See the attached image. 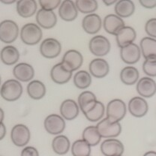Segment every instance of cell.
I'll use <instances>...</instances> for the list:
<instances>
[{
	"instance_id": "2",
	"label": "cell",
	"mask_w": 156,
	"mask_h": 156,
	"mask_svg": "<svg viewBox=\"0 0 156 156\" xmlns=\"http://www.w3.org/2000/svg\"><path fill=\"white\" fill-rule=\"evenodd\" d=\"M20 39L25 44L32 46L38 44L42 38V30L38 24L29 23L25 24L20 30Z\"/></svg>"
},
{
	"instance_id": "9",
	"label": "cell",
	"mask_w": 156,
	"mask_h": 156,
	"mask_svg": "<svg viewBox=\"0 0 156 156\" xmlns=\"http://www.w3.org/2000/svg\"><path fill=\"white\" fill-rule=\"evenodd\" d=\"M40 53L46 58H56L62 51V44L56 38H48L41 43Z\"/></svg>"
},
{
	"instance_id": "47",
	"label": "cell",
	"mask_w": 156,
	"mask_h": 156,
	"mask_svg": "<svg viewBox=\"0 0 156 156\" xmlns=\"http://www.w3.org/2000/svg\"><path fill=\"white\" fill-rule=\"evenodd\" d=\"M1 82H2V79H1V76H0V85H1Z\"/></svg>"
},
{
	"instance_id": "34",
	"label": "cell",
	"mask_w": 156,
	"mask_h": 156,
	"mask_svg": "<svg viewBox=\"0 0 156 156\" xmlns=\"http://www.w3.org/2000/svg\"><path fill=\"white\" fill-rule=\"evenodd\" d=\"M73 156H90L91 146L83 139L77 140L71 146Z\"/></svg>"
},
{
	"instance_id": "3",
	"label": "cell",
	"mask_w": 156,
	"mask_h": 156,
	"mask_svg": "<svg viewBox=\"0 0 156 156\" xmlns=\"http://www.w3.org/2000/svg\"><path fill=\"white\" fill-rule=\"evenodd\" d=\"M19 27L11 20H5L0 23V41L3 43L11 44L19 35Z\"/></svg>"
},
{
	"instance_id": "26",
	"label": "cell",
	"mask_w": 156,
	"mask_h": 156,
	"mask_svg": "<svg viewBox=\"0 0 156 156\" xmlns=\"http://www.w3.org/2000/svg\"><path fill=\"white\" fill-rule=\"evenodd\" d=\"M37 2L35 0H20L17 2V14L23 18H29L37 13Z\"/></svg>"
},
{
	"instance_id": "24",
	"label": "cell",
	"mask_w": 156,
	"mask_h": 156,
	"mask_svg": "<svg viewBox=\"0 0 156 156\" xmlns=\"http://www.w3.org/2000/svg\"><path fill=\"white\" fill-rule=\"evenodd\" d=\"M136 38V32L131 27L126 26L120 29L116 35V41L120 49L134 43Z\"/></svg>"
},
{
	"instance_id": "38",
	"label": "cell",
	"mask_w": 156,
	"mask_h": 156,
	"mask_svg": "<svg viewBox=\"0 0 156 156\" xmlns=\"http://www.w3.org/2000/svg\"><path fill=\"white\" fill-rule=\"evenodd\" d=\"M60 0H39V4L42 9L48 11H53L61 5Z\"/></svg>"
},
{
	"instance_id": "28",
	"label": "cell",
	"mask_w": 156,
	"mask_h": 156,
	"mask_svg": "<svg viewBox=\"0 0 156 156\" xmlns=\"http://www.w3.org/2000/svg\"><path fill=\"white\" fill-rule=\"evenodd\" d=\"M115 12L121 18H127L135 11V5L131 0H119L115 4Z\"/></svg>"
},
{
	"instance_id": "15",
	"label": "cell",
	"mask_w": 156,
	"mask_h": 156,
	"mask_svg": "<svg viewBox=\"0 0 156 156\" xmlns=\"http://www.w3.org/2000/svg\"><path fill=\"white\" fill-rule=\"evenodd\" d=\"M36 22L41 28L50 29L57 23V16L53 11L41 9L36 13Z\"/></svg>"
},
{
	"instance_id": "10",
	"label": "cell",
	"mask_w": 156,
	"mask_h": 156,
	"mask_svg": "<svg viewBox=\"0 0 156 156\" xmlns=\"http://www.w3.org/2000/svg\"><path fill=\"white\" fill-rule=\"evenodd\" d=\"M69 71H75L82 66L83 57L80 52L76 50H68L65 53L61 62Z\"/></svg>"
},
{
	"instance_id": "37",
	"label": "cell",
	"mask_w": 156,
	"mask_h": 156,
	"mask_svg": "<svg viewBox=\"0 0 156 156\" xmlns=\"http://www.w3.org/2000/svg\"><path fill=\"white\" fill-rule=\"evenodd\" d=\"M143 71L149 77H156V60L145 59L143 63Z\"/></svg>"
},
{
	"instance_id": "46",
	"label": "cell",
	"mask_w": 156,
	"mask_h": 156,
	"mask_svg": "<svg viewBox=\"0 0 156 156\" xmlns=\"http://www.w3.org/2000/svg\"><path fill=\"white\" fill-rule=\"evenodd\" d=\"M144 156H156V152L154 151H149V152H146Z\"/></svg>"
},
{
	"instance_id": "48",
	"label": "cell",
	"mask_w": 156,
	"mask_h": 156,
	"mask_svg": "<svg viewBox=\"0 0 156 156\" xmlns=\"http://www.w3.org/2000/svg\"><path fill=\"white\" fill-rule=\"evenodd\" d=\"M121 156H122V155H121Z\"/></svg>"
},
{
	"instance_id": "35",
	"label": "cell",
	"mask_w": 156,
	"mask_h": 156,
	"mask_svg": "<svg viewBox=\"0 0 156 156\" xmlns=\"http://www.w3.org/2000/svg\"><path fill=\"white\" fill-rule=\"evenodd\" d=\"M75 5L78 11L86 14H94L98 7L96 0H77Z\"/></svg>"
},
{
	"instance_id": "23",
	"label": "cell",
	"mask_w": 156,
	"mask_h": 156,
	"mask_svg": "<svg viewBox=\"0 0 156 156\" xmlns=\"http://www.w3.org/2000/svg\"><path fill=\"white\" fill-rule=\"evenodd\" d=\"M60 114L65 120L71 121L79 114L80 107L77 102L72 99H66L60 105Z\"/></svg>"
},
{
	"instance_id": "13",
	"label": "cell",
	"mask_w": 156,
	"mask_h": 156,
	"mask_svg": "<svg viewBox=\"0 0 156 156\" xmlns=\"http://www.w3.org/2000/svg\"><path fill=\"white\" fill-rule=\"evenodd\" d=\"M141 55L140 48L135 43H132L120 49L122 60L128 65H134L140 59Z\"/></svg>"
},
{
	"instance_id": "41",
	"label": "cell",
	"mask_w": 156,
	"mask_h": 156,
	"mask_svg": "<svg viewBox=\"0 0 156 156\" xmlns=\"http://www.w3.org/2000/svg\"><path fill=\"white\" fill-rule=\"evenodd\" d=\"M139 3L147 9H152L156 7V0H140Z\"/></svg>"
},
{
	"instance_id": "8",
	"label": "cell",
	"mask_w": 156,
	"mask_h": 156,
	"mask_svg": "<svg viewBox=\"0 0 156 156\" xmlns=\"http://www.w3.org/2000/svg\"><path fill=\"white\" fill-rule=\"evenodd\" d=\"M31 134L29 128L23 124H17L12 128L11 139L13 144L18 147L27 146L30 140Z\"/></svg>"
},
{
	"instance_id": "25",
	"label": "cell",
	"mask_w": 156,
	"mask_h": 156,
	"mask_svg": "<svg viewBox=\"0 0 156 156\" xmlns=\"http://www.w3.org/2000/svg\"><path fill=\"white\" fill-rule=\"evenodd\" d=\"M140 48L145 59L156 60V39L144 37L140 42Z\"/></svg>"
},
{
	"instance_id": "29",
	"label": "cell",
	"mask_w": 156,
	"mask_h": 156,
	"mask_svg": "<svg viewBox=\"0 0 156 156\" xmlns=\"http://www.w3.org/2000/svg\"><path fill=\"white\" fill-rule=\"evenodd\" d=\"M27 89L29 96L34 100H40L43 98L47 92L44 84L38 80L30 81L27 86Z\"/></svg>"
},
{
	"instance_id": "40",
	"label": "cell",
	"mask_w": 156,
	"mask_h": 156,
	"mask_svg": "<svg viewBox=\"0 0 156 156\" xmlns=\"http://www.w3.org/2000/svg\"><path fill=\"white\" fill-rule=\"evenodd\" d=\"M20 156H39L38 151L33 146H26L21 151Z\"/></svg>"
},
{
	"instance_id": "14",
	"label": "cell",
	"mask_w": 156,
	"mask_h": 156,
	"mask_svg": "<svg viewBox=\"0 0 156 156\" xmlns=\"http://www.w3.org/2000/svg\"><path fill=\"white\" fill-rule=\"evenodd\" d=\"M128 108L130 114L136 118L144 117L149 111V105L147 101L140 96L132 98L128 102Z\"/></svg>"
},
{
	"instance_id": "1",
	"label": "cell",
	"mask_w": 156,
	"mask_h": 156,
	"mask_svg": "<svg viewBox=\"0 0 156 156\" xmlns=\"http://www.w3.org/2000/svg\"><path fill=\"white\" fill-rule=\"evenodd\" d=\"M23 89L20 81L10 79L4 82L0 88V95L7 101H15L22 96Z\"/></svg>"
},
{
	"instance_id": "33",
	"label": "cell",
	"mask_w": 156,
	"mask_h": 156,
	"mask_svg": "<svg viewBox=\"0 0 156 156\" xmlns=\"http://www.w3.org/2000/svg\"><path fill=\"white\" fill-rule=\"evenodd\" d=\"M73 80L74 86L78 89H86L90 87L92 83V75L88 71L81 70L76 72Z\"/></svg>"
},
{
	"instance_id": "20",
	"label": "cell",
	"mask_w": 156,
	"mask_h": 156,
	"mask_svg": "<svg viewBox=\"0 0 156 156\" xmlns=\"http://www.w3.org/2000/svg\"><path fill=\"white\" fill-rule=\"evenodd\" d=\"M13 74L16 80L20 82H29L34 78L35 70L30 64L20 62L13 68Z\"/></svg>"
},
{
	"instance_id": "39",
	"label": "cell",
	"mask_w": 156,
	"mask_h": 156,
	"mask_svg": "<svg viewBox=\"0 0 156 156\" xmlns=\"http://www.w3.org/2000/svg\"><path fill=\"white\" fill-rule=\"evenodd\" d=\"M145 31L148 37L156 39V18H150L146 21Z\"/></svg>"
},
{
	"instance_id": "5",
	"label": "cell",
	"mask_w": 156,
	"mask_h": 156,
	"mask_svg": "<svg viewBox=\"0 0 156 156\" xmlns=\"http://www.w3.org/2000/svg\"><path fill=\"white\" fill-rule=\"evenodd\" d=\"M127 111L126 105L121 99H113L107 105V118L113 122H119L125 116Z\"/></svg>"
},
{
	"instance_id": "22",
	"label": "cell",
	"mask_w": 156,
	"mask_h": 156,
	"mask_svg": "<svg viewBox=\"0 0 156 156\" xmlns=\"http://www.w3.org/2000/svg\"><path fill=\"white\" fill-rule=\"evenodd\" d=\"M103 27L107 33L116 36L119 31L126 27V25L122 18L116 14H110L107 15L104 19Z\"/></svg>"
},
{
	"instance_id": "30",
	"label": "cell",
	"mask_w": 156,
	"mask_h": 156,
	"mask_svg": "<svg viewBox=\"0 0 156 156\" xmlns=\"http://www.w3.org/2000/svg\"><path fill=\"white\" fill-rule=\"evenodd\" d=\"M71 143L66 136L59 134L56 135L52 141V149L53 152L59 155H66L70 150Z\"/></svg>"
},
{
	"instance_id": "17",
	"label": "cell",
	"mask_w": 156,
	"mask_h": 156,
	"mask_svg": "<svg viewBox=\"0 0 156 156\" xmlns=\"http://www.w3.org/2000/svg\"><path fill=\"white\" fill-rule=\"evenodd\" d=\"M60 18L66 22H71L77 17L78 10L75 2L72 0H64L58 8Z\"/></svg>"
},
{
	"instance_id": "11",
	"label": "cell",
	"mask_w": 156,
	"mask_h": 156,
	"mask_svg": "<svg viewBox=\"0 0 156 156\" xmlns=\"http://www.w3.org/2000/svg\"><path fill=\"white\" fill-rule=\"evenodd\" d=\"M124 151L122 143L116 138L106 139L101 144V152L105 156H121Z\"/></svg>"
},
{
	"instance_id": "32",
	"label": "cell",
	"mask_w": 156,
	"mask_h": 156,
	"mask_svg": "<svg viewBox=\"0 0 156 156\" xmlns=\"http://www.w3.org/2000/svg\"><path fill=\"white\" fill-rule=\"evenodd\" d=\"M83 140L87 143L90 146H95L101 140V136L99 134L96 126H88L83 130L82 134Z\"/></svg>"
},
{
	"instance_id": "4",
	"label": "cell",
	"mask_w": 156,
	"mask_h": 156,
	"mask_svg": "<svg viewBox=\"0 0 156 156\" xmlns=\"http://www.w3.org/2000/svg\"><path fill=\"white\" fill-rule=\"evenodd\" d=\"M110 41L104 35H95L89 42V49L94 56L98 57L106 56L110 51Z\"/></svg>"
},
{
	"instance_id": "44",
	"label": "cell",
	"mask_w": 156,
	"mask_h": 156,
	"mask_svg": "<svg viewBox=\"0 0 156 156\" xmlns=\"http://www.w3.org/2000/svg\"><path fill=\"white\" fill-rule=\"evenodd\" d=\"M2 3L5 5H11V4H14V3H17V2L15 0H0Z\"/></svg>"
},
{
	"instance_id": "42",
	"label": "cell",
	"mask_w": 156,
	"mask_h": 156,
	"mask_svg": "<svg viewBox=\"0 0 156 156\" xmlns=\"http://www.w3.org/2000/svg\"><path fill=\"white\" fill-rule=\"evenodd\" d=\"M6 132H7V130L4 123L0 124V140L4 139L6 135Z\"/></svg>"
},
{
	"instance_id": "43",
	"label": "cell",
	"mask_w": 156,
	"mask_h": 156,
	"mask_svg": "<svg viewBox=\"0 0 156 156\" xmlns=\"http://www.w3.org/2000/svg\"><path fill=\"white\" fill-rule=\"evenodd\" d=\"M116 0H103V3L107 6H110L112 5L116 4Z\"/></svg>"
},
{
	"instance_id": "36",
	"label": "cell",
	"mask_w": 156,
	"mask_h": 156,
	"mask_svg": "<svg viewBox=\"0 0 156 156\" xmlns=\"http://www.w3.org/2000/svg\"><path fill=\"white\" fill-rule=\"evenodd\" d=\"M96 101L97 98L93 92L90 91H84L78 96V105L81 111H83L86 107Z\"/></svg>"
},
{
	"instance_id": "19",
	"label": "cell",
	"mask_w": 156,
	"mask_h": 156,
	"mask_svg": "<svg viewBox=\"0 0 156 156\" xmlns=\"http://www.w3.org/2000/svg\"><path fill=\"white\" fill-rule=\"evenodd\" d=\"M72 73L65 68L62 62L57 63L50 70V77L56 84L62 85L67 83L72 77Z\"/></svg>"
},
{
	"instance_id": "7",
	"label": "cell",
	"mask_w": 156,
	"mask_h": 156,
	"mask_svg": "<svg viewBox=\"0 0 156 156\" xmlns=\"http://www.w3.org/2000/svg\"><path fill=\"white\" fill-rule=\"evenodd\" d=\"M45 130L50 134L59 135L66 129V120L58 114H50L44 122Z\"/></svg>"
},
{
	"instance_id": "16",
	"label": "cell",
	"mask_w": 156,
	"mask_h": 156,
	"mask_svg": "<svg viewBox=\"0 0 156 156\" xmlns=\"http://www.w3.org/2000/svg\"><path fill=\"white\" fill-rule=\"evenodd\" d=\"M105 110L106 109L105 105L101 101H96L89 105L85 110H83L82 113H83L87 120L92 122H95L102 119L105 113Z\"/></svg>"
},
{
	"instance_id": "6",
	"label": "cell",
	"mask_w": 156,
	"mask_h": 156,
	"mask_svg": "<svg viewBox=\"0 0 156 156\" xmlns=\"http://www.w3.org/2000/svg\"><path fill=\"white\" fill-rule=\"evenodd\" d=\"M96 127L101 137L107 139L116 137L122 131V126L119 122L111 121L107 117L99 121Z\"/></svg>"
},
{
	"instance_id": "45",
	"label": "cell",
	"mask_w": 156,
	"mask_h": 156,
	"mask_svg": "<svg viewBox=\"0 0 156 156\" xmlns=\"http://www.w3.org/2000/svg\"><path fill=\"white\" fill-rule=\"evenodd\" d=\"M4 118H5L4 111H3L2 109L0 107V124L3 123V120H4Z\"/></svg>"
},
{
	"instance_id": "12",
	"label": "cell",
	"mask_w": 156,
	"mask_h": 156,
	"mask_svg": "<svg viewBox=\"0 0 156 156\" xmlns=\"http://www.w3.org/2000/svg\"><path fill=\"white\" fill-rule=\"evenodd\" d=\"M136 89L140 97L149 98L155 95L156 82L152 77H144L136 83Z\"/></svg>"
},
{
	"instance_id": "18",
	"label": "cell",
	"mask_w": 156,
	"mask_h": 156,
	"mask_svg": "<svg viewBox=\"0 0 156 156\" xmlns=\"http://www.w3.org/2000/svg\"><path fill=\"white\" fill-rule=\"evenodd\" d=\"M89 73L94 77L101 79L105 77L110 71V66L105 59L96 58L90 62L89 66Z\"/></svg>"
},
{
	"instance_id": "31",
	"label": "cell",
	"mask_w": 156,
	"mask_h": 156,
	"mask_svg": "<svg viewBox=\"0 0 156 156\" xmlns=\"http://www.w3.org/2000/svg\"><path fill=\"white\" fill-rule=\"evenodd\" d=\"M140 74L138 70L134 66H126L120 72V80L127 86H132L139 80Z\"/></svg>"
},
{
	"instance_id": "27",
	"label": "cell",
	"mask_w": 156,
	"mask_h": 156,
	"mask_svg": "<svg viewBox=\"0 0 156 156\" xmlns=\"http://www.w3.org/2000/svg\"><path fill=\"white\" fill-rule=\"evenodd\" d=\"M0 58L6 66H13L18 62L20 52L14 46L8 45L2 49L0 53Z\"/></svg>"
},
{
	"instance_id": "21",
	"label": "cell",
	"mask_w": 156,
	"mask_h": 156,
	"mask_svg": "<svg viewBox=\"0 0 156 156\" xmlns=\"http://www.w3.org/2000/svg\"><path fill=\"white\" fill-rule=\"evenodd\" d=\"M102 20L100 16L97 14H87L82 20V27L83 30L89 35L97 34L101 29Z\"/></svg>"
}]
</instances>
